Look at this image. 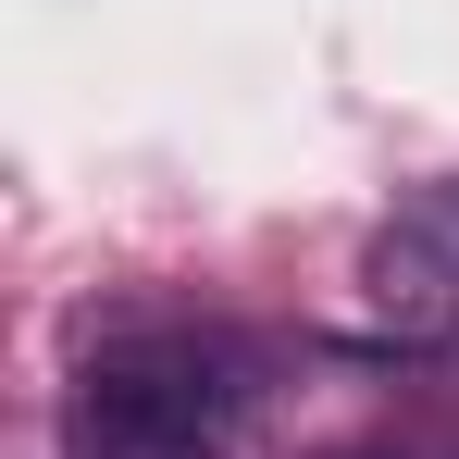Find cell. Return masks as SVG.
I'll use <instances>...</instances> for the list:
<instances>
[{
    "label": "cell",
    "instance_id": "1",
    "mask_svg": "<svg viewBox=\"0 0 459 459\" xmlns=\"http://www.w3.org/2000/svg\"><path fill=\"white\" fill-rule=\"evenodd\" d=\"M236 360L199 335H137L100 348L63 397V459H224Z\"/></svg>",
    "mask_w": 459,
    "mask_h": 459
},
{
    "label": "cell",
    "instance_id": "2",
    "mask_svg": "<svg viewBox=\"0 0 459 459\" xmlns=\"http://www.w3.org/2000/svg\"><path fill=\"white\" fill-rule=\"evenodd\" d=\"M373 299L385 310H410V323H435V310H459V186H422L397 224L373 236Z\"/></svg>",
    "mask_w": 459,
    "mask_h": 459
}]
</instances>
